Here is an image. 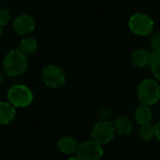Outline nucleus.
<instances>
[{
	"label": "nucleus",
	"mask_w": 160,
	"mask_h": 160,
	"mask_svg": "<svg viewBox=\"0 0 160 160\" xmlns=\"http://www.w3.org/2000/svg\"><path fill=\"white\" fill-rule=\"evenodd\" d=\"M150 60H151V52H149L145 49L135 50L130 55V61L132 65L139 68L148 66L150 64Z\"/></svg>",
	"instance_id": "obj_10"
},
{
	"label": "nucleus",
	"mask_w": 160,
	"mask_h": 160,
	"mask_svg": "<svg viewBox=\"0 0 160 160\" xmlns=\"http://www.w3.org/2000/svg\"><path fill=\"white\" fill-rule=\"evenodd\" d=\"M1 35H2V29H1V27H0V38H1Z\"/></svg>",
	"instance_id": "obj_23"
},
{
	"label": "nucleus",
	"mask_w": 160,
	"mask_h": 160,
	"mask_svg": "<svg viewBox=\"0 0 160 160\" xmlns=\"http://www.w3.org/2000/svg\"><path fill=\"white\" fill-rule=\"evenodd\" d=\"M27 56L19 49L9 51L3 61L4 73L11 78L22 75L27 68Z\"/></svg>",
	"instance_id": "obj_1"
},
{
	"label": "nucleus",
	"mask_w": 160,
	"mask_h": 160,
	"mask_svg": "<svg viewBox=\"0 0 160 160\" xmlns=\"http://www.w3.org/2000/svg\"><path fill=\"white\" fill-rule=\"evenodd\" d=\"M16 116V108L8 101H0V124L8 125Z\"/></svg>",
	"instance_id": "obj_11"
},
{
	"label": "nucleus",
	"mask_w": 160,
	"mask_h": 160,
	"mask_svg": "<svg viewBox=\"0 0 160 160\" xmlns=\"http://www.w3.org/2000/svg\"><path fill=\"white\" fill-rule=\"evenodd\" d=\"M134 118L136 122L141 126L151 124L153 119V112L150 106L141 104L139 107H137L134 112Z\"/></svg>",
	"instance_id": "obj_12"
},
{
	"label": "nucleus",
	"mask_w": 160,
	"mask_h": 160,
	"mask_svg": "<svg viewBox=\"0 0 160 160\" xmlns=\"http://www.w3.org/2000/svg\"><path fill=\"white\" fill-rule=\"evenodd\" d=\"M19 50L23 52L26 56L34 54L38 50V41L32 37L23 38L19 45Z\"/></svg>",
	"instance_id": "obj_14"
},
{
	"label": "nucleus",
	"mask_w": 160,
	"mask_h": 160,
	"mask_svg": "<svg viewBox=\"0 0 160 160\" xmlns=\"http://www.w3.org/2000/svg\"><path fill=\"white\" fill-rule=\"evenodd\" d=\"M114 131L121 136H128L133 130V124L131 120L126 116H118L112 123Z\"/></svg>",
	"instance_id": "obj_9"
},
{
	"label": "nucleus",
	"mask_w": 160,
	"mask_h": 160,
	"mask_svg": "<svg viewBox=\"0 0 160 160\" xmlns=\"http://www.w3.org/2000/svg\"><path fill=\"white\" fill-rule=\"evenodd\" d=\"M102 156V146L93 140L80 143L76 151V158L80 160H99Z\"/></svg>",
	"instance_id": "obj_6"
},
{
	"label": "nucleus",
	"mask_w": 160,
	"mask_h": 160,
	"mask_svg": "<svg viewBox=\"0 0 160 160\" xmlns=\"http://www.w3.org/2000/svg\"><path fill=\"white\" fill-rule=\"evenodd\" d=\"M150 47L151 49L156 52L160 51V33L156 34L150 40Z\"/></svg>",
	"instance_id": "obj_19"
},
{
	"label": "nucleus",
	"mask_w": 160,
	"mask_h": 160,
	"mask_svg": "<svg viewBox=\"0 0 160 160\" xmlns=\"http://www.w3.org/2000/svg\"><path fill=\"white\" fill-rule=\"evenodd\" d=\"M139 136L140 138L144 142H149L156 138V132H155V125L147 124L141 127L139 130Z\"/></svg>",
	"instance_id": "obj_16"
},
{
	"label": "nucleus",
	"mask_w": 160,
	"mask_h": 160,
	"mask_svg": "<svg viewBox=\"0 0 160 160\" xmlns=\"http://www.w3.org/2000/svg\"><path fill=\"white\" fill-rule=\"evenodd\" d=\"M4 79H5V78H4V74H3V72L0 70V86H1L2 83L4 82Z\"/></svg>",
	"instance_id": "obj_21"
},
{
	"label": "nucleus",
	"mask_w": 160,
	"mask_h": 160,
	"mask_svg": "<svg viewBox=\"0 0 160 160\" xmlns=\"http://www.w3.org/2000/svg\"><path fill=\"white\" fill-rule=\"evenodd\" d=\"M11 18L9 10L6 8H1L0 9V27H3L7 25Z\"/></svg>",
	"instance_id": "obj_18"
},
{
	"label": "nucleus",
	"mask_w": 160,
	"mask_h": 160,
	"mask_svg": "<svg viewBox=\"0 0 160 160\" xmlns=\"http://www.w3.org/2000/svg\"><path fill=\"white\" fill-rule=\"evenodd\" d=\"M7 98L8 101L15 108H26L34 99L32 91L23 84L12 85L7 93Z\"/></svg>",
	"instance_id": "obj_3"
},
{
	"label": "nucleus",
	"mask_w": 160,
	"mask_h": 160,
	"mask_svg": "<svg viewBox=\"0 0 160 160\" xmlns=\"http://www.w3.org/2000/svg\"><path fill=\"white\" fill-rule=\"evenodd\" d=\"M114 128L111 122H98L92 128V140L98 144H107L114 138Z\"/></svg>",
	"instance_id": "obj_7"
},
{
	"label": "nucleus",
	"mask_w": 160,
	"mask_h": 160,
	"mask_svg": "<svg viewBox=\"0 0 160 160\" xmlns=\"http://www.w3.org/2000/svg\"><path fill=\"white\" fill-rule=\"evenodd\" d=\"M68 160H80L78 158H68Z\"/></svg>",
	"instance_id": "obj_22"
},
{
	"label": "nucleus",
	"mask_w": 160,
	"mask_h": 160,
	"mask_svg": "<svg viewBox=\"0 0 160 160\" xmlns=\"http://www.w3.org/2000/svg\"><path fill=\"white\" fill-rule=\"evenodd\" d=\"M78 145L76 140L71 137H63L57 142L58 150L64 155H72L76 153Z\"/></svg>",
	"instance_id": "obj_13"
},
{
	"label": "nucleus",
	"mask_w": 160,
	"mask_h": 160,
	"mask_svg": "<svg viewBox=\"0 0 160 160\" xmlns=\"http://www.w3.org/2000/svg\"><path fill=\"white\" fill-rule=\"evenodd\" d=\"M43 82L50 88L57 89L66 83V74L64 70L56 65L46 66L41 73Z\"/></svg>",
	"instance_id": "obj_5"
},
{
	"label": "nucleus",
	"mask_w": 160,
	"mask_h": 160,
	"mask_svg": "<svg viewBox=\"0 0 160 160\" xmlns=\"http://www.w3.org/2000/svg\"><path fill=\"white\" fill-rule=\"evenodd\" d=\"M155 132H156V138L160 142V121L155 125Z\"/></svg>",
	"instance_id": "obj_20"
},
{
	"label": "nucleus",
	"mask_w": 160,
	"mask_h": 160,
	"mask_svg": "<svg viewBox=\"0 0 160 160\" xmlns=\"http://www.w3.org/2000/svg\"><path fill=\"white\" fill-rule=\"evenodd\" d=\"M151 71L157 81L160 82V51H156L151 53V60L149 64Z\"/></svg>",
	"instance_id": "obj_15"
},
{
	"label": "nucleus",
	"mask_w": 160,
	"mask_h": 160,
	"mask_svg": "<svg viewBox=\"0 0 160 160\" xmlns=\"http://www.w3.org/2000/svg\"><path fill=\"white\" fill-rule=\"evenodd\" d=\"M138 98L141 104L152 106L160 99V85L154 79L143 80L138 87Z\"/></svg>",
	"instance_id": "obj_2"
},
{
	"label": "nucleus",
	"mask_w": 160,
	"mask_h": 160,
	"mask_svg": "<svg viewBox=\"0 0 160 160\" xmlns=\"http://www.w3.org/2000/svg\"><path fill=\"white\" fill-rule=\"evenodd\" d=\"M98 117H99V120L102 122H111V119L112 118V112L110 108L105 107L99 111Z\"/></svg>",
	"instance_id": "obj_17"
},
{
	"label": "nucleus",
	"mask_w": 160,
	"mask_h": 160,
	"mask_svg": "<svg viewBox=\"0 0 160 160\" xmlns=\"http://www.w3.org/2000/svg\"><path fill=\"white\" fill-rule=\"evenodd\" d=\"M155 22L148 14L137 12L128 19V28L135 35L148 36L153 32Z\"/></svg>",
	"instance_id": "obj_4"
},
{
	"label": "nucleus",
	"mask_w": 160,
	"mask_h": 160,
	"mask_svg": "<svg viewBox=\"0 0 160 160\" xmlns=\"http://www.w3.org/2000/svg\"><path fill=\"white\" fill-rule=\"evenodd\" d=\"M14 31L20 36L29 35L36 28L35 19L29 14H21L13 22Z\"/></svg>",
	"instance_id": "obj_8"
}]
</instances>
